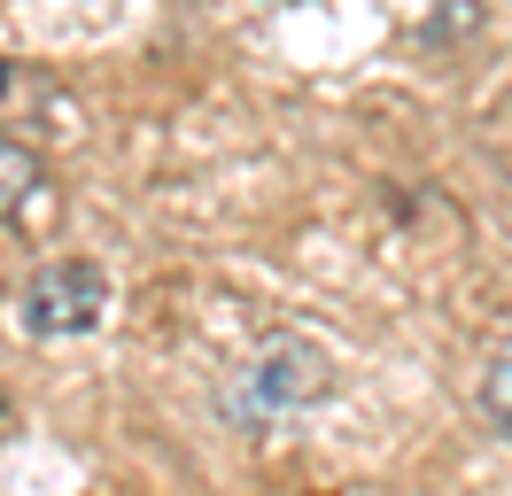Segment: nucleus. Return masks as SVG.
Here are the masks:
<instances>
[{
  "label": "nucleus",
  "instance_id": "f257e3e1",
  "mask_svg": "<svg viewBox=\"0 0 512 496\" xmlns=\"http://www.w3.org/2000/svg\"><path fill=\"white\" fill-rule=\"evenodd\" d=\"M334 388V365H326L319 341L303 334H272L256 349L249 365L233 372V388H225V419H241V427H264V419H280V411H303V403H319Z\"/></svg>",
  "mask_w": 512,
  "mask_h": 496
},
{
  "label": "nucleus",
  "instance_id": "f03ea898",
  "mask_svg": "<svg viewBox=\"0 0 512 496\" xmlns=\"http://www.w3.org/2000/svg\"><path fill=\"white\" fill-rule=\"evenodd\" d=\"M109 310V279L94 256H55L16 287V326L32 341H63V334H94Z\"/></svg>",
  "mask_w": 512,
  "mask_h": 496
},
{
  "label": "nucleus",
  "instance_id": "7ed1b4c3",
  "mask_svg": "<svg viewBox=\"0 0 512 496\" xmlns=\"http://www.w3.org/2000/svg\"><path fill=\"white\" fill-rule=\"evenodd\" d=\"M39 186H47V163H39V148H24V140H8V132H0V225L32 210Z\"/></svg>",
  "mask_w": 512,
  "mask_h": 496
},
{
  "label": "nucleus",
  "instance_id": "39448f33",
  "mask_svg": "<svg viewBox=\"0 0 512 496\" xmlns=\"http://www.w3.org/2000/svg\"><path fill=\"white\" fill-rule=\"evenodd\" d=\"M280 8H295V0H280Z\"/></svg>",
  "mask_w": 512,
  "mask_h": 496
},
{
  "label": "nucleus",
  "instance_id": "20e7f679",
  "mask_svg": "<svg viewBox=\"0 0 512 496\" xmlns=\"http://www.w3.org/2000/svg\"><path fill=\"white\" fill-rule=\"evenodd\" d=\"M481 419H489V434L512 442V341L481 365Z\"/></svg>",
  "mask_w": 512,
  "mask_h": 496
}]
</instances>
